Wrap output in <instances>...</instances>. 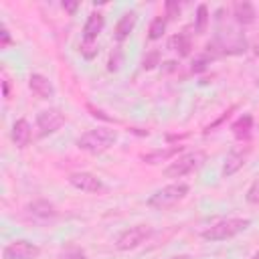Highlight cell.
I'll return each mask as SVG.
<instances>
[{
	"mask_svg": "<svg viewBox=\"0 0 259 259\" xmlns=\"http://www.w3.org/2000/svg\"><path fill=\"white\" fill-rule=\"evenodd\" d=\"M166 65V71H174L176 69V61H168V63H164Z\"/></svg>",
	"mask_w": 259,
	"mask_h": 259,
	"instance_id": "32",
	"label": "cell"
},
{
	"mask_svg": "<svg viewBox=\"0 0 259 259\" xmlns=\"http://www.w3.org/2000/svg\"><path fill=\"white\" fill-rule=\"evenodd\" d=\"M202 164H204V152H184L164 168V176L166 178H182V176L198 170Z\"/></svg>",
	"mask_w": 259,
	"mask_h": 259,
	"instance_id": "4",
	"label": "cell"
},
{
	"mask_svg": "<svg viewBox=\"0 0 259 259\" xmlns=\"http://www.w3.org/2000/svg\"><path fill=\"white\" fill-rule=\"evenodd\" d=\"M61 8H63L65 12H69V14L73 16V14L77 12V8H79V2H67V0H65V2L61 4Z\"/></svg>",
	"mask_w": 259,
	"mask_h": 259,
	"instance_id": "29",
	"label": "cell"
},
{
	"mask_svg": "<svg viewBox=\"0 0 259 259\" xmlns=\"http://www.w3.org/2000/svg\"><path fill=\"white\" fill-rule=\"evenodd\" d=\"M2 85H4V97L8 99V97H10V79H6V77H4Z\"/></svg>",
	"mask_w": 259,
	"mask_h": 259,
	"instance_id": "31",
	"label": "cell"
},
{
	"mask_svg": "<svg viewBox=\"0 0 259 259\" xmlns=\"http://www.w3.org/2000/svg\"><path fill=\"white\" fill-rule=\"evenodd\" d=\"M154 235V229L150 225H134L125 231H121L115 239V247L119 251H132L138 249L140 245H144L150 237Z\"/></svg>",
	"mask_w": 259,
	"mask_h": 259,
	"instance_id": "5",
	"label": "cell"
},
{
	"mask_svg": "<svg viewBox=\"0 0 259 259\" xmlns=\"http://www.w3.org/2000/svg\"><path fill=\"white\" fill-rule=\"evenodd\" d=\"M210 61H212V57L204 51L202 55H198V57H194V61H192V73H202L208 65H210Z\"/></svg>",
	"mask_w": 259,
	"mask_h": 259,
	"instance_id": "24",
	"label": "cell"
},
{
	"mask_svg": "<svg viewBox=\"0 0 259 259\" xmlns=\"http://www.w3.org/2000/svg\"><path fill=\"white\" fill-rule=\"evenodd\" d=\"M166 259H190V257L182 253V255H172V257H166Z\"/></svg>",
	"mask_w": 259,
	"mask_h": 259,
	"instance_id": "33",
	"label": "cell"
},
{
	"mask_svg": "<svg viewBox=\"0 0 259 259\" xmlns=\"http://www.w3.org/2000/svg\"><path fill=\"white\" fill-rule=\"evenodd\" d=\"M65 113L59 109V107H49V109H42L36 113V134L38 138H47V136H53L55 132H59L63 125H65Z\"/></svg>",
	"mask_w": 259,
	"mask_h": 259,
	"instance_id": "6",
	"label": "cell"
},
{
	"mask_svg": "<svg viewBox=\"0 0 259 259\" xmlns=\"http://www.w3.org/2000/svg\"><path fill=\"white\" fill-rule=\"evenodd\" d=\"M40 255V247L26 239H14L2 249L4 259H36Z\"/></svg>",
	"mask_w": 259,
	"mask_h": 259,
	"instance_id": "7",
	"label": "cell"
},
{
	"mask_svg": "<svg viewBox=\"0 0 259 259\" xmlns=\"http://www.w3.org/2000/svg\"><path fill=\"white\" fill-rule=\"evenodd\" d=\"M249 227H251V221H249V219H243V217L221 219V221L212 223L210 227H206V229L202 231V239H204V241H210V243L227 241V239H233V237H237L239 233L247 231Z\"/></svg>",
	"mask_w": 259,
	"mask_h": 259,
	"instance_id": "3",
	"label": "cell"
},
{
	"mask_svg": "<svg viewBox=\"0 0 259 259\" xmlns=\"http://www.w3.org/2000/svg\"><path fill=\"white\" fill-rule=\"evenodd\" d=\"M138 24V12L136 10H127L119 16V20L115 22V28H113V36L117 42H123L125 38H130V34L134 32Z\"/></svg>",
	"mask_w": 259,
	"mask_h": 259,
	"instance_id": "11",
	"label": "cell"
},
{
	"mask_svg": "<svg viewBox=\"0 0 259 259\" xmlns=\"http://www.w3.org/2000/svg\"><path fill=\"white\" fill-rule=\"evenodd\" d=\"M166 26H168L166 16H154V20L148 26V40H160L166 32Z\"/></svg>",
	"mask_w": 259,
	"mask_h": 259,
	"instance_id": "19",
	"label": "cell"
},
{
	"mask_svg": "<svg viewBox=\"0 0 259 259\" xmlns=\"http://www.w3.org/2000/svg\"><path fill=\"white\" fill-rule=\"evenodd\" d=\"M249 154H251V146H237V148H233L225 156V162H223V168H221V176L223 178H229V176L237 174L247 164Z\"/></svg>",
	"mask_w": 259,
	"mask_h": 259,
	"instance_id": "8",
	"label": "cell"
},
{
	"mask_svg": "<svg viewBox=\"0 0 259 259\" xmlns=\"http://www.w3.org/2000/svg\"><path fill=\"white\" fill-rule=\"evenodd\" d=\"M233 16L235 20L241 24V26H247V24H253L255 18H257V12H255V6L247 0H241V2H235L233 4Z\"/></svg>",
	"mask_w": 259,
	"mask_h": 259,
	"instance_id": "17",
	"label": "cell"
},
{
	"mask_svg": "<svg viewBox=\"0 0 259 259\" xmlns=\"http://www.w3.org/2000/svg\"><path fill=\"white\" fill-rule=\"evenodd\" d=\"M26 212H28L34 221H40V223L53 221V219H57V214H59L57 206H55L53 202H49V200H34V202H30V204L26 206Z\"/></svg>",
	"mask_w": 259,
	"mask_h": 259,
	"instance_id": "13",
	"label": "cell"
},
{
	"mask_svg": "<svg viewBox=\"0 0 259 259\" xmlns=\"http://www.w3.org/2000/svg\"><path fill=\"white\" fill-rule=\"evenodd\" d=\"M121 65H123V51H121V47H115V49L109 53V59H107V71L115 73V71L121 69Z\"/></svg>",
	"mask_w": 259,
	"mask_h": 259,
	"instance_id": "23",
	"label": "cell"
},
{
	"mask_svg": "<svg viewBox=\"0 0 259 259\" xmlns=\"http://www.w3.org/2000/svg\"><path fill=\"white\" fill-rule=\"evenodd\" d=\"M231 111H233V107H231L229 111H225V113H223V115H221V117H219V119H217L214 123H210V125H206V130H204V132H210V130H214V127H217L219 123H223V121H225V119H227V117L231 115Z\"/></svg>",
	"mask_w": 259,
	"mask_h": 259,
	"instance_id": "30",
	"label": "cell"
},
{
	"mask_svg": "<svg viewBox=\"0 0 259 259\" xmlns=\"http://www.w3.org/2000/svg\"><path fill=\"white\" fill-rule=\"evenodd\" d=\"M61 259H89V257H87V253H85L83 249H79V247H69L67 251H63Z\"/></svg>",
	"mask_w": 259,
	"mask_h": 259,
	"instance_id": "27",
	"label": "cell"
},
{
	"mask_svg": "<svg viewBox=\"0 0 259 259\" xmlns=\"http://www.w3.org/2000/svg\"><path fill=\"white\" fill-rule=\"evenodd\" d=\"M69 184L81 192H87V194H99L105 190V184L99 176L91 174V172H73L69 174Z\"/></svg>",
	"mask_w": 259,
	"mask_h": 259,
	"instance_id": "9",
	"label": "cell"
},
{
	"mask_svg": "<svg viewBox=\"0 0 259 259\" xmlns=\"http://www.w3.org/2000/svg\"><path fill=\"white\" fill-rule=\"evenodd\" d=\"M28 89L32 91L34 97L42 99V101H49L55 97V85L49 77H45L42 73H32L28 77Z\"/></svg>",
	"mask_w": 259,
	"mask_h": 259,
	"instance_id": "10",
	"label": "cell"
},
{
	"mask_svg": "<svg viewBox=\"0 0 259 259\" xmlns=\"http://www.w3.org/2000/svg\"><path fill=\"white\" fill-rule=\"evenodd\" d=\"M164 10H166V18L168 20H174L176 16H180V10H182V6H180V2H176V0H168V2H164Z\"/></svg>",
	"mask_w": 259,
	"mask_h": 259,
	"instance_id": "25",
	"label": "cell"
},
{
	"mask_svg": "<svg viewBox=\"0 0 259 259\" xmlns=\"http://www.w3.org/2000/svg\"><path fill=\"white\" fill-rule=\"evenodd\" d=\"M12 42H14V40H12V36H10V30L6 28V24H2V30H0V49L4 51V49H8Z\"/></svg>",
	"mask_w": 259,
	"mask_h": 259,
	"instance_id": "28",
	"label": "cell"
},
{
	"mask_svg": "<svg viewBox=\"0 0 259 259\" xmlns=\"http://www.w3.org/2000/svg\"><path fill=\"white\" fill-rule=\"evenodd\" d=\"M117 142V132L111 127H93L81 134L75 142V146L89 154H103Z\"/></svg>",
	"mask_w": 259,
	"mask_h": 259,
	"instance_id": "1",
	"label": "cell"
},
{
	"mask_svg": "<svg viewBox=\"0 0 259 259\" xmlns=\"http://www.w3.org/2000/svg\"><path fill=\"white\" fill-rule=\"evenodd\" d=\"M10 138H12V142H14L16 148H20V150L26 148V146L30 144V140H32V127H30V121L24 119V117L16 119V121L12 123V130H10Z\"/></svg>",
	"mask_w": 259,
	"mask_h": 259,
	"instance_id": "12",
	"label": "cell"
},
{
	"mask_svg": "<svg viewBox=\"0 0 259 259\" xmlns=\"http://www.w3.org/2000/svg\"><path fill=\"white\" fill-rule=\"evenodd\" d=\"M255 53H257V55H259V42H257V45H255Z\"/></svg>",
	"mask_w": 259,
	"mask_h": 259,
	"instance_id": "34",
	"label": "cell"
},
{
	"mask_svg": "<svg viewBox=\"0 0 259 259\" xmlns=\"http://www.w3.org/2000/svg\"><path fill=\"white\" fill-rule=\"evenodd\" d=\"M208 22H210L208 6H206V4H198V8H196V16H194V32H196V34L206 32Z\"/></svg>",
	"mask_w": 259,
	"mask_h": 259,
	"instance_id": "20",
	"label": "cell"
},
{
	"mask_svg": "<svg viewBox=\"0 0 259 259\" xmlns=\"http://www.w3.org/2000/svg\"><path fill=\"white\" fill-rule=\"evenodd\" d=\"M103 26H105V16L101 12H91L87 16L85 24H83V36L81 38H85V40H97L99 34H101V30H103Z\"/></svg>",
	"mask_w": 259,
	"mask_h": 259,
	"instance_id": "15",
	"label": "cell"
},
{
	"mask_svg": "<svg viewBox=\"0 0 259 259\" xmlns=\"http://www.w3.org/2000/svg\"><path fill=\"white\" fill-rule=\"evenodd\" d=\"M160 59H162V55H160L158 49L148 51V53L144 55V59H142V69H144V71H152V69H156L158 65H162Z\"/></svg>",
	"mask_w": 259,
	"mask_h": 259,
	"instance_id": "22",
	"label": "cell"
},
{
	"mask_svg": "<svg viewBox=\"0 0 259 259\" xmlns=\"http://www.w3.org/2000/svg\"><path fill=\"white\" fill-rule=\"evenodd\" d=\"M245 200H247L249 204H259V180H255V182L247 188V192H245Z\"/></svg>",
	"mask_w": 259,
	"mask_h": 259,
	"instance_id": "26",
	"label": "cell"
},
{
	"mask_svg": "<svg viewBox=\"0 0 259 259\" xmlns=\"http://www.w3.org/2000/svg\"><path fill=\"white\" fill-rule=\"evenodd\" d=\"M190 192V186L186 182H172L166 184L162 188H158L156 192H152L146 200V204L154 210H168L174 204H178L180 200H184Z\"/></svg>",
	"mask_w": 259,
	"mask_h": 259,
	"instance_id": "2",
	"label": "cell"
},
{
	"mask_svg": "<svg viewBox=\"0 0 259 259\" xmlns=\"http://www.w3.org/2000/svg\"><path fill=\"white\" fill-rule=\"evenodd\" d=\"M79 53H81L83 59L91 61V59H95L97 53H99V42H97V40H85V38H81V42H79Z\"/></svg>",
	"mask_w": 259,
	"mask_h": 259,
	"instance_id": "21",
	"label": "cell"
},
{
	"mask_svg": "<svg viewBox=\"0 0 259 259\" xmlns=\"http://www.w3.org/2000/svg\"><path fill=\"white\" fill-rule=\"evenodd\" d=\"M253 125H255L253 115H251V113H243V115H239V117L231 123V132H233V136H235L237 140H247L249 134H251V130H253Z\"/></svg>",
	"mask_w": 259,
	"mask_h": 259,
	"instance_id": "18",
	"label": "cell"
},
{
	"mask_svg": "<svg viewBox=\"0 0 259 259\" xmlns=\"http://www.w3.org/2000/svg\"><path fill=\"white\" fill-rule=\"evenodd\" d=\"M182 150H184V146L182 144H174V146H168V148H160V150H152V152H148V154H144L142 156V160L146 162V164H162V162H168V160H172L174 156H180L182 154Z\"/></svg>",
	"mask_w": 259,
	"mask_h": 259,
	"instance_id": "14",
	"label": "cell"
},
{
	"mask_svg": "<svg viewBox=\"0 0 259 259\" xmlns=\"http://www.w3.org/2000/svg\"><path fill=\"white\" fill-rule=\"evenodd\" d=\"M168 49L178 53V57H188L192 51V36L188 30H180L168 38Z\"/></svg>",
	"mask_w": 259,
	"mask_h": 259,
	"instance_id": "16",
	"label": "cell"
},
{
	"mask_svg": "<svg viewBox=\"0 0 259 259\" xmlns=\"http://www.w3.org/2000/svg\"><path fill=\"white\" fill-rule=\"evenodd\" d=\"M251 259H259V253H255V255H253V257H251Z\"/></svg>",
	"mask_w": 259,
	"mask_h": 259,
	"instance_id": "35",
	"label": "cell"
}]
</instances>
